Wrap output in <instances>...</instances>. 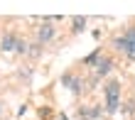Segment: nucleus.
<instances>
[{"label":"nucleus","instance_id":"obj_5","mask_svg":"<svg viewBox=\"0 0 135 120\" xmlns=\"http://www.w3.org/2000/svg\"><path fill=\"white\" fill-rule=\"evenodd\" d=\"M61 83H64L71 93H81L84 91V81L79 76H74V74H64V76H61Z\"/></svg>","mask_w":135,"mask_h":120},{"label":"nucleus","instance_id":"obj_3","mask_svg":"<svg viewBox=\"0 0 135 120\" xmlns=\"http://www.w3.org/2000/svg\"><path fill=\"white\" fill-rule=\"evenodd\" d=\"M35 37H37V44H47V42H52V39L57 37V29H54V25H49V22H42V25L37 27Z\"/></svg>","mask_w":135,"mask_h":120},{"label":"nucleus","instance_id":"obj_10","mask_svg":"<svg viewBox=\"0 0 135 120\" xmlns=\"http://www.w3.org/2000/svg\"><path fill=\"white\" fill-rule=\"evenodd\" d=\"M98 59H101V52L96 49V52H93V54H89V57H86V59H84V64H96Z\"/></svg>","mask_w":135,"mask_h":120},{"label":"nucleus","instance_id":"obj_8","mask_svg":"<svg viewBox=\"0 0 135 120\" xmlns=\"http://www.w3.org/2000/svg\"><path fill=\"white\" fill-rule=\"evenodd\" d=\"M27 54H30L32 59H37L39 54H42V44H30V47H27Z\"/></svg>","mask_w":135,"mask_h":120},{"label":"nucleus","instance_id":"obj_1","mask_svg":"<svg viewBox=\"0 0 135 120\" xmlns=\"http://www.w3.org/2000/svg\"><path fill=\"white\" fill-rule=\"evenodd\" d=\"M113 47H115L118 52H123L130 61H135V25L128 27L120 37H115L113 39Z\"/></svg>","mask_w":135,"mask_h":120},{"label":"nucleus","instance_id":"obj_2","mask_svg":"<svg viewBox=\"0 0 135 120\" xmlns=\"http://www.w3.org/2000/svg\"><path fill=\"white\" fill-rule=\"evenodd\" d=\"M103 93H106V110L108 113H115L120 108V81L110 78L106 83V88H103Z\"/></svg>","mask_w":135,"mask_h":120},{"label":"nucleus","instance_id":"obj_4","mask_svg":"<svg viewBox=\"0 0 135 120\" xmlns=\"http://www.w3.org/2000/svg\"><path fill=\"white\" fill-rule=\"evenodd\" d=\"M17 42H20V34H15V32H5L3 39H0V49H3L5 54L17 52Z\"/></svg>","mask_w":135,"mask_h":120},{"label":"nucleus","instance_id":"obj_7","mask_svg":"<svg viewBox=\"0 0 135 120\" xmlns=\"http://www.w3.org/2000/svg\"><path fill=\"white\" fill-rule=\"evenodd\" d=\"M81 115H84V120H96V118H101V108H96V106L81 108Z\"/></svg>","mask_w":135,"mask_h":120},{"label":"nucleus","instance_id":"obj_6","mask_svg":"<svg viewBox=\"0 0 135 120\" xmlns=\"http://www.w3.org/2000/svg\"><path fill=\"white\" fill-rule=\"evenodd\" d=\"M110 71H113V59H108V57H103V54H101V59L96 61V76L103 78V76H108Z\"/></svg>","mask_w":135,"mask_h":120},{"label":"nucleus","instance_id":"obj_11","mask_svg":"<svg viewBox=\"0 0 135 120\" xmlns=\"http://www.w3.org/2000/svg\"><path fill=\"white\" fill-rule=\"evenodd\" d=\"M0 113H3V106H0Z\"/></svg>","mask_w":135,"mask_h":120},{"label":"nucleus","instance_id":"obj_9","mask_svg":"<svg viewBox=\"0 0 135 120\" xmlns=\"http://www.w3.org/2000/svg\"><path fill=\"white\" fill-rule=\"evenodd\" d=\"M86 27V17H74V29L71 32H81Z\"/></svg>","mask_w":135,"mask_h":120}]
</instances>
